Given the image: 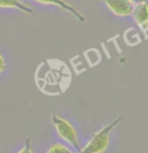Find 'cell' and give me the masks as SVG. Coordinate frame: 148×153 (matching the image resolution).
Instances as JSON below:
<instances>
[{"label": "cell", "instance_id": "6da1fadb", "mask_svg": "<svg viewBox=\"0 0 148 153\" xmlns=\"http://www.w3.org/2000/svg\"><path fill=\"white\" fill-rule=\"evenodd\" d=\"M122 122V117H118L110 124L106 125L98 130L92 138L87 142L83 148L80 149V153H105L110 144V136L116 127Z\"/></svg>", "mask_w": 148, "mask_h": 153}, {"label": "cell", "instance_id": "7a4b0ae2", "mask_svg": "<svg viewBox=\"0 0 148 153\" xmlns=\"http://www.w3.org/2000/svg\"><path fill=\"white\" fill-rule=\"evenodd\" d=\"M54 129H56L57 135L62 140L65 141L70 146H72L77 151H80V142H79V136L77 133V130L73 124L68 120L62 118L59 115H54L51 118Z\"/></svg>", "mask_w": 148, "mask_h": 153}, {"label": "cell", "instance_id": "3957f363", "mask_svg": "<svg viewBox=\"0 0 148 153\" xmlns=\"http://www.w3.org/2000/svg\"><path fill=\"white\" fill-rule=\"evenodd\" d=\"M110 9V11L119 17H127L132 14L134 4L133 0H101Z\"/></svg>", "mask_w": 148, "mask_h": 153}, {"label": "cell", "instance_id": "277c9868", "mask_svg": "<svg viewBox=\"0 0 148 153\" xmlns=\"http://www.w3.org/2000/svg\"><path fill=\"white\" fill-rule=\"evenodd\" d=\"M34 1L45 5H54V6H57L62 10H65V12L71 13L74 17L77 18L81 22L85 21V16L76 7H74L70 2L65 1V0H34Z\"/></svg>", "mask_w": 148, "mask_h": 153}, {"label": "cell", "instance_id": "5b68a950", "mask_svg": "<svg viewBox=\"0 0 148 153\" xmlns=\"http://www.w3.org/2000/svg\"><path fill=\"white\" fill-rule=\"evenodd\" d=\"M131 15L139 28L143 32H146L148 30V15L144 10L143 0H139V1L135 2Z\"/></svg>", "mask_w": 148, "mask_h": 153}, {"label": "cell", "instance_id": "8992f818", "mask_svg": "<svg viewBox=\"0 0 148 153\" xmlns=\"http://www.w3.org/2000/svg\"><path fill=\"white\" fill-rule=\"evenodd\" d=\"M0 8H13L25 14L33 15L34 10L25 4L22 0H0Z\"/></svg>", "mask_w": 148, "mask_h": 153}, {"label": "cell", "instance_id": "52a82bcc", "mask_svg": "<svg viewBox=\"0 0 148 153\" xmlns=\"http://www.w3.org/2000/svg\"><path fill=\"white\" fill-rule=\"evenodd\" d=\"M70 152H71V150L68 149V147L61 143L54 144V145H51L48 148V151H46V153H70Z\"/></svg>", "mask_w": 148, "mask_h": 153}, {"label": "cell", "instance_id": "ba28073f", "mask_svg": "<svg viewBox=\"0 0 148 153\" xmlns=\"http://www.w3.org/2000/svg\"><path fill=\"white\" fill-rule=\"evenodd\" d=\"M17 153H34L33 149H32V145H31V139L27 138L25 143H24L23 147L21 148Z\"/></svg>", "mask_w": 148, "mask_h": 153}, {"label": "cell", "instance_id": "9c48e42d", "mask_svg": "<svg viewBox=\"0 0 148 153\" xmlns=\"http://www.w3.org/2000/svg\"><path fill=\"white\" fill-rule=\"evenodd\" d=\"M5 69H6V62H5V59L3 56L0 53V75L4 72Z\"/></svg>", "mask_w": 148, "mask_h": 153}, {"label": "cell", "instance_id": "30bf717a", "mask_svg": "<svg viewBox=\"0 0 148 153\" xmlns=\"http://www.w3.org/2000/svg\"><path fill=\"white\" fill-rule=\"evenodd\" d=\"M70 153H80V152H72V151H71Z\"/></svg>", "mask_w": 148, "mask_h": 153}, {"label": "cell", "instance_id": "8fae6325", "mask_svg": "<svg viewBox=\"0 0 148 153\" xmlns=\"http://www.w3.org/2000/svg\"><path fill=\"white\" fill-rule=\"evenodd\" d=\"M133 1H134V2H135V0H133ZM138 1H139V0H138Z\"/></svg>", "mask_w": 148, "mask_h": 153}]
</instances>
